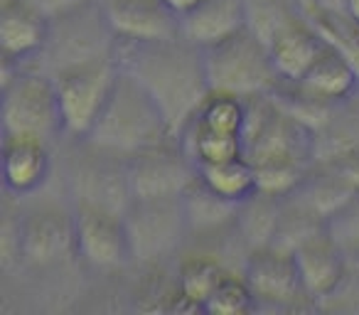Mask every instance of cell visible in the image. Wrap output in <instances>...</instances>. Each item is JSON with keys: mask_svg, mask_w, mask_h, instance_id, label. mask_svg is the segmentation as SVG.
Wrapping results in <instances>:
<instances>
[{"mask_svg": "<svg viewBox=\"0 0 359 315\" xmlns=\"http://www.w3.org/2000/svg\"><path fill=\"white\" fill-rule=\"evenodd\" d=\"M116 57L121 69L135 76L138 84L153 96L170 130L180 138L210 94L205 50L185 37H175L140 45H118Z\"/></svg>", "mask_w": 359, "mask_h": 315, "instance_id": "1", "label": "cell"}, {"mask_svg": "<svg viewBox=\"0 0 359 315\" xmlns=\"http://www.w3.org/2000/svg\"><path fill=\"white\" fill-rule=\"evenodd\" d=\"M170 138H177V135L170 130L153 96L138 84L135 76L121 69V76L104 114L96 121L89 138L84 140H89L96 148L109 150V153L130 158L138 150L165 143Z\"/></svg>", "mask_w": 359, "mask_h": 315, "instance_id": "2", "label": "cell"}, {"mask_svg": "<svg viewBox=\"0 0 359 315\" xmlns=\"http://www.w3.org/2000/svg\"><path fill=\"white\" fill-rule=\"evenodd\" d=\"M205 69L210 91H226L244 99L273 94L280 86L269 45L249 27L219 45L207 47Z\"/></svg>", "mask_w": 359, "mask_h": 315, "instance_id": "3", "label": "cell"}, {"mask_svg": "<svg viewBox=\"0 0 359 315\" xmlns=\"http://www.w3.org/2000/svg\"><path fill=\"white\" fill-rule=\"evenodd\" d=\"M3 135L40 138L50 145L65 135L52 74L18 67L3 76Z\"/></svg>", "mask_w": 359, "mask_h": 315, "instance_id": "4", "label": "cell"}, {"mask_svg": "<svg viewBox=\"0 0 359 315\" xmlns=\"http://www.w3.org/2000/svg\"><path fill=\"white\" fill-rule=\"evenodd\" d=\"M121 76L118 57H101V60L81 62L55 72L57 99H60L62 126L65 135L74 140L89 138L96 121L101 119L116 81Z\"/></svg>", "mask_w": 359, "mask_h": 315, "instance_id": "5", "label": "cell"}, {"mask_svg": "<svg viewBox=\"0 0 359 315\" xmlns=\"http://www.w3.org/2000/svg\"><path fill=\"white\" fill-rule=\"evenodd\" d=\"M116 50H118V40L106 20L104 3L89 0L65 15L52 18L50 40L40 57L50 65L47 74H55L72 65L116 57Z\"/></svg>", "mask_w": 359, "mask_h": 315, "instance_id": "6", "label": "cell"}, {"mask_svg": "<svg viewBox=\"0 0 359 315\" xmlns=\"http://www.w3.org/2000/svg\"><path fill=\"white\" fill-rule=\"evenodd\" d=\"M133 259L145 264L172 256L190 234L185 197H133L126 210Z\"/></svg>", "mask_w": 359, "mask_h": 315, "instance_id": "7", "label": "cell"}, {"mask_svg": "<svg viewBox=\"0 0 359 315\" xmlns=\"http://www.w3.org/2000/svg\"><path fill=\"white\" fill-rule=\"evenodd\" d=\"M76 256L96 271H116L133 261L126 215L99 205L74 202Z\"/></svg>", "mask_w": 359, "mask_h": 315, "instance_id": "8", "label": "cell"}, {"mask_svg": "<svg viewBox=\"0 0 359 315\" xmlns=\"http://www.w3.org/2000/svg\"><path fill=\"white\" fill-rule=\"evenodd\" d=\"M84 143L86 153L81 158L76 155V161L69 163V173H67L72 200L99 205L126 215L130 200H133L128 185V168H126L128 158L96 148L89 140Z\"/></svg>", "mask_w": 359, "mask_h": 315, "instance_id": "9", "label": "cell"}, {"mask_svg": "<svg viewBox=\"0 0 359 315\" xmlns=\"http://www.w3.org/2000/svg\"><path fill=\"white\" fill-rule=\"evenodd\" d=\"M133 197H177L197 180V166L180 138L138 150L126 161Z\"/></svg>", "mask_w": 359, "mask_h": 315, "instance_id": "10", "label": "cell"}, {"mask_svg": "<svg viewBox=\"0 0 359 315\" xmlns=\"http://www.w3.org/2000/svg\"><path fill=\"white\" fill-rule=\"evenodd\" d=\"M118 45L182 37V15L168 0H101Z\"/></svg>", "mask_w": 359, "mask_h": 315, "instance_id": "11", "label": "cell"}, {"mask_svg": "<svg viewBox=\"0 0 359 315\" xmlns=\"http://www.w3.org/2000/svg\"><path fill=\"white\" fill-rule=\"evenodd\" d=\"M18 254L32 266H52L76 254L74 212L40 207L18 222Z\"/></svg>", "mask_w": 359, "mask_h": 315, "instance_id": "12", "label": "cell"}, {"mask_svg": "<svg viewBox=\"0 0 359 315\" xmlns=\"http://www.w3.org/2000/svg\"><path fill=\"white\" fill-rule=\"evenodd\" d=\"M244 276L259 303L288 305L295 298H308L300 283L295 254L278 244H264L249 251Z\"/></svg>", "mask_w": 359, "mask_h": 315, "instance_id": "13", "label": "cell"}, {"mask_svg": "<svg viewBox=\"0 0 359 315\" xmlns=\"http://www.w3.org/2000/svg\"><path fill=\"white\" fill-rule=\"evenodd\" d=\"M52 18L30 0H3L0 3V50L3 60L15 65L40 57L50 40Z\"/></svg>", "mask_w": 359, "mask_h": 315, "instance_id": "14", "label": "cell"}, {"mask_svg": "<svg viewBox=\"0 0 359 315\" xmlns=\"http://www.w3.org/2000/svg\"><path fill=\"white\" fill-rule=\"evenodd\" d=\"M298 264L300 283L308 298H330L347 279V254L337 246V241L327 234V229L315 232L293 249Z\"/></svg>", "mask_w": 359, "mask_h": 315, "instance_id": "15", "label": "cell"}, {"mask_svg": "<svg viewBox=\"0 0 359 315\" xmlns=\"http://www.w3.org/2000/svg\"><path fill=\"white\" fill-rule=\"evenodd\" d=\"M308 18L310 15L293 18L280 30H276L273 37L266 42L280 81H288V84L300 81V76L310 69V65L318 60L320 52L330 45V40L318 27V22L308 20Z\"/></svg>", "mask_w": 359, "mask_h": 315, "instance_id": "16", "label": "cell"}, {"mask_svg": "<svg viewBox=\"0 0 359 315\" xmlns=\"http://www.w3.org/2000/svg\"><path fill=\"white\" fill-rule=\"evenodd\" d=\"M293 86H298L300 91H305L325 106L342 104V101L352 99L357 94L359 65L347 52L330 42L320 52L318 60L310 65V69L300 76V81H295Z\"/></svg>", "mask_w": 359, "mask_h": 315, "instance_id": "17", "label": "cell"}, {"mask_svg": "<svg viewBox=\"0 0 359 315\" xmlns=\"http://www.w3.org/2000/svg\"><path fill=\"white\" fill-rule=\"evenodd\" d=\"M52 145L40 138L3 135V180L18 197L35 195L52 173Z\"/></svg>", "mask_w": 359, "mask_h": 315, "instance_id": "18", "label": "cell"}, {"mask_svg": "<svg viewBox=\"0 0 359 315\" xmlns=\"http://www.w3.org/2000/svg\"><path fill=\"white\" fill-rule=\"evenodd\" d=\"M246 27V0H200L182 13V37L202 50L229 40Z\"/></svg>", "mask_w": 359, "mask_h": 315, "instance_id": "19", "label": "cell"}, {"mask_svg": "<svg viewBox=\"0 0 359 315\" xmlns=\"http://www.w3.org/2000/svg\"><path fill=\"white\" fill-rule=\"evenodd\" d=\"M197 180L219 195L222 200L234 202V205H244L246 200L259 192V175H256V166L244 155H236L229 161L210 163V166H197Z\"/></svg>", "mask_w": 359, "mask_h": 315, "instance_id": "20", "label": "cell"}, {"mask_svg": "<svg viewBox=\"0 0 359 315\" xmlns=\"http://www.w3.org/2000/svg\"><path fill=\"white\" fill-rule=\"evenodd\" d=\"M229 269H224L217 256L190 254L177 266V293L192 305V310H205L207 300L224 281Z\"/></svg>", "mask_w": 359, "mask_h": 315, "instance_id": "21", "label": "cell"}, {"mask_svg": "<svg viewBox=\"0 0 359 315\" xmlns=\"http://www.w3.org/2000/svg\"><path fill=\"white\" fill-rule=\"evenodd\" d=\"M182 197H185L190 234H212V232H222L226 224H236L241 205L222 200L219 195L207 190L200 180L192 182Z\"/></svg>", "mask_w": 359, "mask_h": 315, "instance_id": "22", "label": "cell"}, {"mask_svg": "<svg viewBox=\"0 0 359 315\" xmlns=\"http://www.w3.org/2000/svg\"><path fill=\"white\" fill-rule=\"evenodd\" d=\"M246 119H249V99L226 91H210L192 121L207 130L244 138Z\"/></svg>", "mask_w": 359, "mask_h": 315, "instance_id": "23", "label": "cell"}, {"mask_svg": "<svg viewBox=\"0 0 359 315\" xmlns=\"http://www.w3.org/2000/svg\"><path fill=\"white\" fill-rule=\"evenodd\" d=\"M180 143L195 161V166H210V163H222L236 158V155H244V138L241 135L207 130L197 126L195 121H190L185 130L180 133Z\"/></svg>", "mask_w": 359, "mask_h": 315, "instance_id": "24", "label": "cell"}, {"mask_svg": "<svg viewBox=\"0 0 359 315\" xmlns=\"http://www.w3.org/2000/svg\"><path fill=\"white\" fill-rule=\"evenodd\" d=\"M246 15H249V30L269 42L276 30L305 13L295 0H246Z\"/></svg>", "mask_w": 359, "mask_h": 315, "instance_id": "25", "label": "cell"}, {"mask_svg": "<svg viewBox=\"0 0 359 315\" xmlns=\"http://www.w3.org/2000/svg\"><path fill=\"white\" fill-rule=\"evenodd\" d=\"M259 308L254 288L249 286L246 276L226 274L224 281L217 286V290L212 293V298L207 300L205 313H217V315H241L251 313Z\"/></svg>", "mask_w": 359, "mask_h": 315, "instance_id": "26", "label": "cell"}, {"mask_svg": "<svg viewBox=\"0 0 359 315\" xmlns=\"http://www.w3.org/2000/svg\"><path fill=\"white\" fill-rule=\"evenodd\" d=\"M325 229L347 254V259H359V192L349 195L337 210L330 212Z\"/></svg>", "mask_w": 359, "mask_h": 315, "instance_id": "27", "label": "cell"}, {"mask_svg": "<svg viewBox=\"0 0 359 315\" xmlns=\"http://www.w3.org/2000/svg\"><path fill=\"white\" fill-rule=\"evenodd\" d=\"M30 3L40 8L42 13H47L50 18H60V15H65V13L89 3V0H30Z\"/></svg>", "mask_w": 359, "mask_h": 315, "instance_id": "28", "label": "cell"}, {"mask_svg": "<svg viewBox=\"0 0 359 315\" xmlns=\"http://www.w3.org/2000/svg\"><path fill=\"white\" fill-rule=\"evenodd\" d=\"M313 15H347V0H315Z\"/></svg>", "mask_w": 359, "mask_h": 315, "instance_id": "29", "label": "cell"}, {"mask_svg": "<svg viewBox=\"0 0 359 315\" xmlns=\"http://www.w3.org/2000/svg\"><path fill=\"white\" fill-rule=\"evenodd\" d=\"M168 3L175 8V11L180 13V15H182V13H185V11H190V8H195L197 3H200V0H168Z\"/></svg>", "mask_w": 359, "mask_h": 315, "instance_id": "30", "label": "cell"}, {"mask_svg": "<svg viewBox=\"0 0 359 315\" xmlns=\"http://www.w3.org/2000/svg\"><path fill=\"white\" fill-rule=\"evenodd\" d=\"M347 18L359 25V0H347Z\"/></svg>", "mask_w": 359, "mask_h": 315, "instance_id": "31", "label": "cell"}, {"mask_svg": "<svg viewBox=\"0 0 359 315\" xmlns=\"http://www.w3.org/2000/svg\"><path fill=\"white\" fill-rule=\"evenodd\" d=\"M295 3L303 8L305 15H313V13H315V0H295Z\"/></svg>", "mask_w": 359, "mask_h": 315, "instance_id": "32", "label": "cell"}]
</instances>
